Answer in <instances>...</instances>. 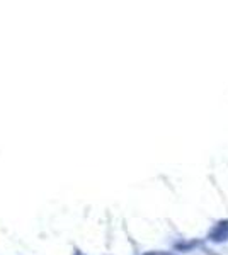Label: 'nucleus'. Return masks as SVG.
I'll list each match as a JSON object with an SVG mask.
<instances>
[{"label":"nucleus","mask_w":228,"mask_h":255,"mask_svg":"<svg viewBox=\"0 0 228 255\" xmlns=\"http://www.w3.org/2000/svg\"><path fill=\"white\" fill-rule=\"evenodd\" d=\"M227 237H228V221H222V223H218L217 228L210 233V238L215 242L225 240Z\"/></svg>","instance_id":"obj_1"},{"label":"nucleus","mask_w":228,"mask_h":255,"mask_svg":"<svg viewBox=\"0 0 228 255\" xmlns=\"http://www.w3.org/2000/svg\"><path fill=\"white\" fill-rule=\"evenodd\" d=\"M147 255H174V254H171V252H150Z\"/></svg>","instance_id":"obj_2"}]
</instances>
